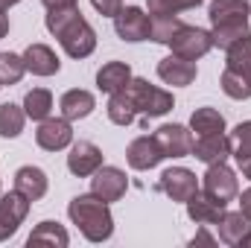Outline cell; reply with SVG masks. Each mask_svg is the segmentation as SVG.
<instances>
[{
	"mask_svg": "<svg viewBox=\"0 0 251 248\" xmlns=\"http://www.w3.org/2000/svg\"><path fill=\"white\" fill-rule=\"evenodd\" d=\"M176 99L170 91H161L155 85H149L146 79H131L123 91L111 94L108 99V120L117 125L134 123L137 114L149 117H164L167 111H173Z\"/></svg>",
	"mask_w": 251,
	"mask_h": 248,
	"instance_id": "cell-1",
	"label": "cell"
},
{
	"mask_svg": "<svg viewBox=\"0 0 251 248\" xmlns=\"http://www.w3.org/2000/svg\"><path fill=\"white\" fill-rule=\"evenodd\" d=\"M47 29L59 38L64 53L70 59H88L97 47V32L94 26L82 18L79 6H64L47 12Z\"/></svg>",
	"mask_w": 251,
	"mask_h": 248,
	"instance_id": "cell-2",
	"label": "cell"
},
{
	"mask_svg": "<svg viewBox=\"0 0 251 248\" xmlns=\"http://www.w3.org/2000/svg\"><path fill=\"white\" fill-rule=\"evenodd\" d=\"M249 15L251 12H249V3L246 0H213L210 9H207V18L213 24V29H210L213 47L228 50L240 38L251 35Z\"/></svg>",
	"mask_w": 251,
	"mask_h": 248,
	"instance_id": "cell-3",
	"label": "cell"
},
{
	"mask_svg": "<svg viewBox=\"0 0 251 248\" xmlns=\"http://www.w3.org/2000/svg\"><path fill=\"white\" fill-rule=\"evenodd\" d=\"M67 216L85 234L88 243H105L114 234V216L108 210V201H102L94 193L91 196H76L67 204Z\"/></svg>",
	"mask_w": 251,
	"mask_h": 248,
	"instance_id": "cell-4",
	"label": "cell"
},
{
	"mask_svg": "<svg viewBox=\"0 0 251 248\" xmlns=\"http://www.w3.org/2000/svg\"><path fill=\"white\" fill-rule=\"evenodd\" d=\"M167 47L173 50V56H181V59H187V62H196V59H201V56L210 53L213 38H210V32H204V29H199V26L181 24L178 32L173 35V41H170Z\"/></svg>",
	"mask_w": 251,
	"mask_h": 248,
	"instance_id": "cell-5",
	"label": "cell"
},
{
	"mask_svg": "<svg viewBox=\"0 0 251 248\" xmlns=\"http://www.w3.org/2000/svg\"><path fill=\"white\" fill-rule=\"evenodd\" d=\"M114 29H117V35H120L123 41L137 44V41H146V38H149V32H152V18H149L140 6H126V9H120V12L114 15Z\"/></svg>",
	"mask_w": 251,
	"mask_h": 248,
	"instance_id": "cell-6",
	"label": "cell"
},
{
	"mask_svg": "<svg viewBox=\"0 0 251 248\" xmlns=\"http://www.w3.org/2000/svg\"><path fill=\"white\" fill-rule=\"evenodd\" d=\"M26 213H29V198L24 193L12 190V193L0 196V243L9 240L21 228V222L26 219Z\"/></svg>",
	"mask_w": 251,
	"mask_h": 248,
	"instance_id": "cell-7",
	"label": "cell"
},
{
	"mask_svg": "<svg viewBox=\"0 0 251 248\" xmlns=\"http://www.w3.org/2000/svg\"><path fill=\"white\" fill-rule=\"evenodd\" d=\"M237 190H240L237 187V175L225 164H210L207 167V173H204V193L213 201H219V204L228 207V201H234Z\"/></svg>",
	"mask_w": 251,
	"mask_h": 248,
	"instance_id": "cell-8",
	"label": "cell"
},
{
	"mask_svg": "<svg viewBox=\"0 0 251 248\" xmlns=\"http://www.w3.org/2000/svg\"><path fill=\"white\" fill-rule=\"evenodd\" d=\"M164 152V158H187L193 155V131L184 125L173 123V125H161L155 134H152Z\"/></svg>",
	"mask_w": 251,
	"mask_h": 248,
	"instance_id": "cell-9",
	"label": "cell"
},
{
	"mask_svg": "<svg viewBox=\"0 0 251 248\" xmlns=\"http://www.w3.org/2000/svg\"><path fill=\"white\" fill-rule=\"evenodd\" d=\"M102 167V152L97 143L91 140H79L70 146V155H67V170L79 178H91L97 170Z\"/></svg>",
	"mask_w": 251,
	"mask_h": 248,
	"instance_id": "cell-10",
	"label": "cell"
},
{
	"mask_svg": "<svg viewBox=\"0 0 251 248\" xmlns=\"http://www.w3.org/2000/svg\"><path fill=\"white\" fill-rule=\"evenodd\" d=\"M35 143L44 152H59L64 146H70L73 143L70 120H64V117H47V120H41L38 131H35Z\"/></svg>",
	"mask_w": 251,
	"mask_h": 248,
	"instance_id": "cell-11",
	"label": "cell"
},
{
	"mask_svg": "<svg viewBox=\"0 0 251 248\" xmlns=\"http://www.w3.org/2000/svg\"><path fill=\"white\" fill-rule=\"evenodd\" d=\"M128 190V178L123 170L117 167H100L91 178V193L100 196L102 201H117L123 198V193Z\"/></svg>",
	"mask_w": 251,
	"mask_h": 248,
	"instance_id": "cell-12",
	"label": "cell"
},
{
	"mask_svg": "<svg viewBox=\"0 0 251 248\" xmlns=\"http://www.w3.org/2000/svg\"><path fill=\"white\" fill-rule=\"evenodd\" d=\"M161 193H167L173 201H187L190 196L199 190V181H196V173H190L187 167H173V170H164L161 173Z\"/></svg>",
	"mask_w": 251,
	"mask_h": 248,
	"instance_id": "cell-13",
	"label": "cell"
},
{
	"mask_svg": "<svg viewBox=\"0 0 251 248\" xmlns=\"http://www.w3.org/2000/svg\"><path fill=\"white\" fill-rule=\"evenodd\" d=\"M126 158H128V167H131V170H140V173H143V170L158 167V164L164 161V152H161V146H158L155 137L143 134V137H134V140L128 143Z\"/></svg>",
	"mask_w": 251,
	"mask_h": 248,
	"instance_id": "cell-14",
	"label": "cell"
},
{
	"mask_svg": "<svg viewBox=\"0 0 251 248\" xmlns=\"http://www.w3.org/2000/svg\"><path fill=\"white\" fill-rule=\"evenodd\" d=\"M231 155V137L225 134H207L193 140V158H199L201 164H225Z\"/></svg>",
	"mask_w": 251,
	"mask_h": 248,
	"instance_id": "cell-15",
	"label": "cell"
},
{
	"mask_svg": "<svg viewBox=\"0 0 251 248\" xmlns=\"http://www.w3.org/2000/svg\"><path fill=\"white\" fill-rule=\"evenodd\" d=\"M184 204H187V216L196 225H216L219 216L225 213V204L213 201V198H210L207 193H201V190H196Z\"/></svg>",
	"mask_w": 251,
	"mask_h": 248,
	"instance_id": "cell-16",
	"label": "cell"
},
{
	"mask_svg": "<svg viewBox=\"0 0 251 248\" xmlns=\"http://www.w3.org/2000/svg\"><path fill=\"white\" fill-rule=\"evenodd\" d=\"M158 76L173 88H184L196 79V62H187L181 56H167L158 62Z\"/></svg>",
	"mask_w": 251,
	"mask_h": 248,
	"instance_id": "cell-17",
	"label": "cell"
},
{
	"mask_svg": "<svg viewBox=\"0 0 251 248\" xmlns=\"http://www.w3.org/2000/svg\"><path fill=\"white\" fill-rule=\"evenodd\" d=\"M24 64H26V70L29 73H35V76H53V73H59V56L47 47V44H29L26 50H24Z\"/></svg>",
	"mask_w": 251,
	"mask_h": 248,
	"instance_id": "cell-18",
	"label": "cell"
},
{
	"mask_svg": "<svg viewBox=\"0 0 251 248\" xmlns=\"http://www.w3.org/2000/svg\"><path fill=\"white\" fill-rule=\"evenodd\" d=\"M62 117L64 120H85L94 108H97V99H94V94L91 91H82V88H73V91H67L62 97Z\"/></svg>",
	"mask_w": 251,
	"mask_h": 248,
	"instance_id": "cell-19",
	"label": "cell"
},
{
	"mask_svg": "<svg viewBox=\"0 0 251 248\" xmlns=\"http://www.w3.org/2000/svg\"><path fill=\"white\" fill-rule=\"evenodd\" d=\"M15 190L24 193L29 201L44 198V193H47V173L38 170V167H21L15 173Z\"/></svg>",
	"mask_w": 251,
	"mask_h": 248,
	"instance_id": "cell-20",
	"label": "cell"
},
{
	"mask_svg": "<svg viewBox=\"0 0 251 248\" xmlns=\"http://www.w3.org/2000/svg\"><path fill=\"white\" fill-rule=\"evenodd\" d=\"M128 82H131V67H128V62H108V64H102L100 73H97V88L105 91V94L123 91Z\"/></svg>",
	"mask_w": 251,
	"mask_h": 248,
	"instance_id": "cell-21",
	"label": "cell"
},
{
	"mask_svg": "<svg viewBox=\"0 0 251 248\" xmlns=\"http://www.w3.org/2000/svg\"><path fill=\"white\" fill-rule=\"evenodd\" d=\"M216 225H219V240H222L225 246H240L243 237L251 231V219L243 210H237V213H228V210H225Z\"/></svg>",
	"mask_w": 251,
	"mask_h": 248,
	"instance_id": "cell-22",
	"label": "cell"
},
{
	"mask_svg": "<svg viewBox=\"0 0 251 248\" xmlns=\"http://www.w3.org/2000/svg\"><path fill=\"white\" fill-rule=\"evenodd\" d=\"M231 155L237 158V167L240 173L251 178V120L240 123L231 134Z\"/></svg>",
	"mask_w": 251,
	"mask_h": 248,
	"instance_id": "cell-23",
	"label": "cell"
},
{
	"mask_svg": "<svg viewBox=\"0 0 251 248\" xmlns=\"http://www.w3.org/2000/svg\"><path fill=\"white\" fill-rule=\"evenodd\" d=\"M225 53H228L225 67H228V70H234L237 76H243V79L251 85V35L240 38L237 44H231Z\"/></svg>",
	"mask_w": 251,
	"mask_h": 248,
	"instance_id": "cell-24",
	"label": "cell"
},
{
	"mask_svg": "<svg viewBox=\"0 0 251 248\" xmlns=\"http://www.w3.org/2000/svg\"><path fill=\"white\" fill-rule=\"evenodd\" d=\"M190 131H196L199 137L225 134V117L216 108H196L193 117H190Z\"/></svg>",
	"mask_w": 251,
	"mask_h": 248,
	"instance_id": "cell-25",
	"label": "cell"
},
{
	"mask_svg": "<svg viewBox=\"0 0 251 248\" xmlns=\"http://www.w3.org/2000/svg\"><path fill=\"white\" fill-rule=\"evenodd\" d=\"M29 246H59L64 248L67 243H70V237H67V231H64L59 222H41V225H35V231L29 234V240H26Z\"/></svg>",
	"mask_w": 251,
	"mask_h": 248,
	"instance_id": "cell-26",
	"label": "cell"
},
{
	"mask_svg": "<svg viewBox=\"0 0 251 248\" xmlns=\"http://www.w3.org/2000/svg\"><path fill=\"white\" fill-rule=\"evenodd\" d=\"M24 111L26 117L32 120H47L50 111H53V94L47 88H32L26 97H24Z\"/></svg>",
	"mask_w": 251,
	"mask_h": 248,
	"instance_id": "cell-27",
	"label": "cell"
},
{
	"mask_svg": "<svg viewBox=\"0 0 251 248\" xmlns=\"http://www.w3.org/2000/svg\"><path fill=\"white\" fill-rule=\"evenodd\" d=\"M26 123V111L15 102H3L0 105V137H18Z\"/></svg>",
	"mask_w": 251,
	"mask_h": 248,
	"instance_id": "cell-28",
	"label": "cell"
},
{
	"mask_svg": "<svg viewBox=\"0 0 251 248\" xmlns=\"http://www.w3.org/2000/svg\"><path fill=\"white\" fill-rule=\"evenodd\" d=\"M178 26H181L178 15H152V32H149V38L158 41V44H170L173 35L178 32Z\"/></svg>",
	"mask_w": 251,
	"mask_h": 248,
	"instance_id": "cell-29",
	"label": "cell"
},
{
	"mask_svg": "<svg viewBox=\"0 0 251 248\" xmlns=\"http://www.w3.org/2000/svg\"><path fill=\"white\" fill-rule=\"evenodd\" d=\"M24 73H26L24 56H15V53H0V85H18Z\"/></svg>",
	"mask_w": 251,
	"mask_h": 248,
	"instance_id": "cell-30",
	"label": "cell"
},
{
	"mask_svg": "<svg viewBox=\"0 0 251 248\" xmlns=\"http://www.w3.org/2000/svg\"><path fill=\"white\" fill-rule=\"evenodd\" d=\"M222 91H225V97H231V99H249L251 97V85L243 76H237L234 70H228V67H225V73H222Z\"/></svg>",
	"mask_w": 251,
	"mask_h": 248,
	"instance_id": "cell-31",
	"label": "cell"
},
{
	"mask_svg": "<svg viewBox=\"0 0 251 248\" xmlns=\"http://www.w3.org/2000/svg\"><path fill=\"white\" fill-rule=\"evenodd\" d=\"M146 6H149V15H178L176 0H146Z\"/></svg>",
	"mask_w": 251,
	"mask_h": 248,
	"instance_id": "cell-32",
	"label": "cell"
},
{
	"mask_svg": "<svg viewBox=\"0 0 251 248\" xmlns=\"http://www.w3.org/2000/svg\"><path fill=\"white\" fill-rule=\"evenodd\" d=\"M94 3V9L100 12V15H105V18H114L120 9H123V0H91Z\"/></svg>",
	"mask_w": 251,
	"mask_h": 248,
	"instance_id": "cell-33",
	"label": "cell"
},
{
	"mask_svg": "<svg viewBox=\"0 0 251 248\" xmlns=\"http://www.w3.org/2000/svg\"><path fill=\"white\" fill-rule=\"evenodd\" d=\"M213 243H216V240H213V237H210L207 231H199V234H196V237L190 240V246H213Z\"/></svg>",
	"mask_w": 251,
	"mask_h": 248,
	"instance_id": "cell-34",
	"label": "cell"
},
{
	"mask_svg": "<svg viewBox=\"0 0 251 248\" xmlns=\"http://www.w3.org/2000/svg\"><path fill=\"white\" fill-rule=\"evenodd\" d=\"M240 210H243V213L251 219V187L243 193V196H240Z\"/></svg>",
	"mask_w": 251,
	"mask_h": 248,
	"instance_id": "cell-35",
	"label": "cell"
},
{
	"mask_svg": "<svg viewBox=\"0 0 251 248\" xmlns=\"http://www.w3.org/2000/svg\"><path fill=\"white\" fill-rule=\"evenodd\" d=\"M47 9H64V6H76V0H41Z\"/></svg>",
	"mask_w": 251,
	"mask_h": 248,
	"instance_id": "cell-36",
	"label": "cell"
},
{
	"mask_svg": "<svg viewBox=\"0 0 251 248\" xmlns=\"http://www.w3.org/2000/svg\"><path fill=\"white\" fill-rule=\"evenodd\" d=\"M201 0H176V9L178 12H184V9H193V6H199Z\"/></svg>",
	"mask_w": 251,
	"mask_h": 248,
	"instance_id": "cell-37",
	"label": "cell"
},
{
	"mask_svg": "<svg viewBox=\"0 0 251 248\" xmlns=\"http://www.w3.org/2000/svg\"><path fill=\"white\" fill-rule=\"evenodd\" d=\"M6 32H9V18H6V15L0 12V38H3Z\"/></svg>",
	"mask_w": 251,
	"mask_h": 248,
	"instance_id": "cell-38",
	"label": "cell"
},
{
	"mask_svg": "<svg viewBox=\"0 0 251 248\" xmlns=\"http://www.w3.org/2000/svg\"><path fill=\"white\" fill-rule=\"evenodd\" d=\"M15 3H21V0H0V12H6V9L15 6Z\"/></svg>",
	"mask_w": 251,
	"mask_h": 248,
	"instance_id": "cell-39",
	"label": "cell"
},
{
	"mask_svg": "<svg viewBox=\"0 0 251 248\" xmlns=\"http://www.w3.org/2000/svg\"><path fill=\"white\" fill-rule=\"evenodd\" d=\"M240 246H243V248H251V231L243 237V243H240Z\"/></svg>",
	"mask_w": 251,
	"mask_h": 248,
	"instance_id": "cell-40",
	"label": "cell"
},
{
	"mask_svg": "<svg viewBox=\"0 0 251 248\" xmlns=\"http://www.w3.org/2000/svg\"><path fill=\"white\" fill-rule=\"evenodd\" d=\"M246 3H249V12H251V0H246Z\"/></svg>",
	"mask_w": 251,
	"mask_h": 248,
	"instance_id": "cell-41",
	"label": "cell"
},
{
	"mask_svg": "<svg viewBox=\"0 0 251 248\" xmlns=\"http://www.w3.org/2000/svg\"><path fill=\"white\" fill-rule=\"evenodd\" d=\"M0 88H3V85H0Z\"/></svg>",
	"mask_w": 251,
	"mask_h": 248,
	"instance_id": "cell-42",
	"label": "cell"
}]
</instances>
